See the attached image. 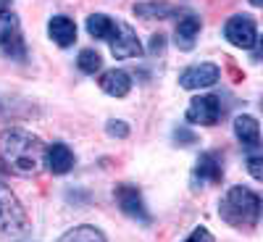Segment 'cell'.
Here are the masks:
<instances>
[{"instance_id": "1", "label": "cell", "mask_w": 263, "mask_h": 242, "mask_svg": "<svg viewBox=\"0 0 263 242\" xmlns=\"http://www.w3.org/2000/svg\"><path fill=\"white\" fill-rule=\"evenodd\" d=\"M45 158V145L40 142L27 129H8L0 135V161H3L13 174L29 177L42 169Z\"/></svg>"}, {"instance_id": "2", "label": "cell", "mask_w": 263, "mask_h": 242, "mask_svg": "<svg viewBox=\"0 0 263 242\" xmlns=\"http://www.w3.org/2000/svg\"><path fill=\"white\" fill-rule=\"evenodd\" d=\"M218 216L224 218L229 227H255L258 218H260V195L253 192L250 187L237 184L232 187L221 206H218Z\"/></svg>"}, {"instance_id": "3", "label": "cell", "mask_w": 263, "mask_h": 242, "mask_svg": "<svg viewBox=\"0 0 263 242\" xmlns=\"http://www.w3.org/2000/svg\"><path fill=\"white\" fill-rule=\"evenodd\" d=\"M27 232V211L11 187L0 184V234L16 237Z\"/></svg>"}, {"instance_id": "4", "label": "cell", "mask_w": 263, "mask_h": 242, "mask_svg": "<svg viewBox=\"0 0 263 242\" xmlns=\"http://www.w3.org/2000/svg\"><path fill=\"white\" fill-rule=\"evenodd\" d=\"M224 37L232 42L234 48H242V50H255L258 48V27L255 21L245 13L232 16L227 24H224Z\"/></svg>"}, {"instance_id": "5", "label": "cell", "mask_w": 263, "mask_h": 242, "mask_svg": "<svg viewBox=\"0 0 263 242\" xmlns=\"http://www.w3.org/2000/svg\"><path fill=\"white\" fill-rule=\"evenodd\" d=\"M221 114H224L221 98H216V95H197V98H192V103H190V108H187L184 119H187L190 124L213 126V124H218Z\"/></svg>"}, {"instance_id": "6", "label": "cell", "mask_w": 263, "mask_h": 242, "mask_svg": "<svg viewBox=\"0 0 263 242\" xmlns=\"http://www.w3.org/2000/svg\"><path fill=\"white\" fill-rule=\"evenodd\" d=\"M114 197H116L119 208H121L129 218L142 221V224H150V213H147V208H145L142 192H140L135 184H119V187L114 190Z\"/></svg>"}, {"instance_id": "7", "label": "cell", "mask_w": 263, "mask_h": 242, "mask_svg": "<svg viewBox=\"0 0 263 242\" xmlns=\"http://www.w3.org/2000/svg\"><path fill=\"white\" fill-rule=\"evenodd\" d=\"M218 77H221V69L216 63H195L179 74V84L184 90H205L218 82Z\"/></svg>"}, {"instance_id": "8", "label": "cell", "mask_w": 263, "mask_h": 242, "mask_svg": "<svg viewBox=\"0 0 263 242\" xmlns=\"http://www.w3.org/2000/svg\"><path fill=\"white\" fill-rule=\"evenodd\" d=\"M108 42H111L114 58L126 61V58H140L142 55V42L137 40L135 29H132L129 24H116V34L108 40Z\"/></svg>"}, {"instance_id": "9", "label": "cell", "mask_w": 263, "mask_h": 242, "mask_svg": "<svg viewBox=\"0 0 263 242\" xmlns=\"http://www.w3.org/2000/svg\"><path fill=\"white\" fill-rule=\"evenodd\" d=\"M192 179L200 182V184H218L224 179V166H221V156L216 150L200 153V158L195 161L192 169Z\"/></svg>"}, {"instance_id": "10", "label": "cell", "mask_w": 263, "mask_h": 242, "mask_svg": "<svg viewBox=\"0 0 263 242\" xmlns=\"http://www.w3.org/2000/svg\"><path fill=\"white\" fill-rule=\"evenodd\" d=\"M200 29H203V21L200 16L195 13H187L184 18H179L177 29H174V42H177L179 50H192L197 37H200Z\"/></svg>"}, {"instance_id": "11", "label": "cell", "mask_w": 263, "mask_h": 242, "mask_svg": "<svg viewBox=\"0 0 263 242\" xmlns=\"http://www.w3.org/2000/svg\"><path fill=\"white\" fill-rule=\"evenodd\" d=\"M42 163H45L53 174H69L74 169V153L71 147L66 142H53L45 147V158H42Z\"/></svg>"}, {"instance_id": "12", "label": "cell", "mask_w": 263, "mask_h": 242, "mask_svg": "<svg viewBox=\"0 0 263 242\" xmlns=\"http://www.w3.org/2000/svg\"><path fill=\"white\" fill-rule=\"evenodd\" d=\"M100 82V90L111 98H126L132 90V77L124 69H111V71H103Z\"/></svg>"}, {"instance_id": "13", "label": "cell", "mask_w": 263, "mask_h": 242, "mask_svg": "<svg viewBox=\"0 0 263 242\" xmlns=\"http://www.w3.org/2000/svg\"><path fill=\"white\" fill-rule=\"evenodd\" d=\"M234 135H237V140L242 142L245 147L255 150L260 145V124H258V119L250 116V114L237 116L234 119Z\"/></svg>"}, {"instance_id": "14", "label": "cell", "mask_w": 263, "mask_h": 242, "mask_svg": "<svg viewBox=\"0 0 263 242\" xmlns=\"http://www.w3.org/2000/svg\"><path fill=\"white\" fill-rule=\"evenodd\" d=\"M48 34H50V40L55 42V45L69 48V45H74V40H77V24L69 16H53L48 21Z\"/></svg>"}, {"instance_id": "15", "label": "cell", "mask_w": 263, "mask_h": 242, "mask_svg": "<svg viewBox=\"0 0 263 242\" xmlns=\"http://www.w3.org/2000/svg\"><path fill=\"white\" fill-rule=\"evenodd\" d=\"M116 24L119 21H114L111 16L92 13L90 18H87V32H90V37H95V40H111L116 34Z\"/></svg>"}, {"instance_id": "16", "label": "cell", "mask_w": 263, "mask_h": 242, "mask_svg": "<svg viewBox=\"0 0 263 242\" xmlns=\"http://www.w3.org/2000/svg\"><path fill=\"white\" fill-rule=\"evenodd\" d=\"M135 16L142 18H168L174 16V6L166 0H147V3H137L135 6Z\"/></svg>"}, {"instance_id": "17", "label": "cell", "mask_w": 263, "mask_h": 242, "mask_svg": "<svg viewBox=\"0 0 263 242\" xmlns=\"http://www.w3.org/2000/svg\"><path fill=\"white\" fill-rule=\"evenodd\" d=\"M58 242H108L105 234L98 229V227H90V224H82V227H74L69 229Z\"/></svg>"}, {"instance_id": "18", "label": "cell", "mask_w": 263, "mask_h": 242, "mask_svg": "<svg viewBox=\"0 0 263 242\" xmlns=\"http://www.w3.org/2000/svg\"><path fill=\"white\" fill-rule=\"evenodd\" d=\"M18 34V16L11 11H0V48Z\"/></svg>"}, {"instance_id": "19", "label": "cell", "mask_w": 263, "mask_h": 242, "mask_svg": "<svg viewBox=\"0 0 263 242\" xmlns=\"http://www.w3.org/2000/svg\"><path fill=\"white\" fill-rule=\"evenodd\" d=\"M77 66H79V71H82V74H98V71H100V66H103V58H100L98 50H90V48H87V50L79 53Z\"/></svg>"}, {"instance_id": "20", "label": "cell", "mask_w": 263, "mask_h": 242, "mask_svg": "<svg viewBox=\"0 0 263 242\" xmlns=\"http://www.w3.org/2000/svg\"><path fill=\"white\" fill-rule=\"evenodd\" d=\"M3 50H6V55H8V58H16V61L27 58V48H24V40H21V34H16L11 42H6Z\"/></svg>"}, {"instance_id": "21", "label": "cell", "mask_w": 263, "mask_h": 242, "mask_svg": "<svg viewBox=\"0 0 263 242\" xmlns=\"http://www.w3.org/2000/svg\"><path fill=\"white\" fill-rule=\"evenodd\" d=\"M248 171H250V177L255 182H260L263 179V158L260 156H250L248 158Z\"/></svg>"}, {"instance_id": "22", "label": "cell", "mask_w": 263, "mask_h": 242, "mask_svg": "<svg viewBox=\"0 0 263 242\" xmlns=\"http://www.w3.org/2000/svg\"><path fill=\"white\" fill-rule=\"evenodd\" d=\"M105 132H108L111 137H126V135H129V126L116 119V121H108V124H105Z\"/></svg>"}, {"instance_id": "23", "label": "cell", "mask_w": 263, "mask_h": 242, "mask_svg": "<svg viewBox=\"0 0 263 242\" xmlns=\"http://www.w3.org/2000/svg\"><path fill=\"white\" fill-rule=\"evenodd\" d=\"M184 242H216V239H213V234L205 227H197V229H192V234Z\"/></svg>"}, {"instance_id": "24", "label": "cell", "mask_w": 263, "mask_h": 242, "mask_svg": "<svg viewBox=\"0 0 263 242\" xmlns=\"http://www.w3.org/2000/svg\"><path fill=\"white\" fill-rule=\"evenodd\" d=\"M174 140H177V145H192L197 137L192 135V132H187V129H177L174 132Z\"/></svg>"}, {"instance_id": "25", "label": "cell", "mask_w": 263, "mask_h": 242, "mask_svg": "<svg viewBox=\"0 0 263 242\" xmlns=\"http://www.w3.org/2000/svg\"><path fill=\"white\" fill-rule=\"evenodd\" d=\"M153 53H161L163 50V34H153V45H150Z\"/></svg>"}, {"instance_id": "26", "label": "cell", "mask_w": 263, "mask_h": 242, "mask_svg": "<svg viewBox=\"0 0 263 242\" xmlns=\"http://www.w3.org/2000/svg\"><path fill=\"white\" fill-rule=\"evenodd\" d=\"M11 3H13V0H0V11H8Z\"/></svg>"}, {"instance_id": "27", "label": "cell", "mask_w": 263, "mask_h": 242, "mask_svg": "<svg viewBox=\"0 0 263 242\" xmlns=\"http://www.w3.org/2000/svg\"><path fill=\"white\" fill-rule=\"evenodd\" d=\"M250 3H253V6H260V3H263V0H250Z\"/></svg>"}]
</instances>
